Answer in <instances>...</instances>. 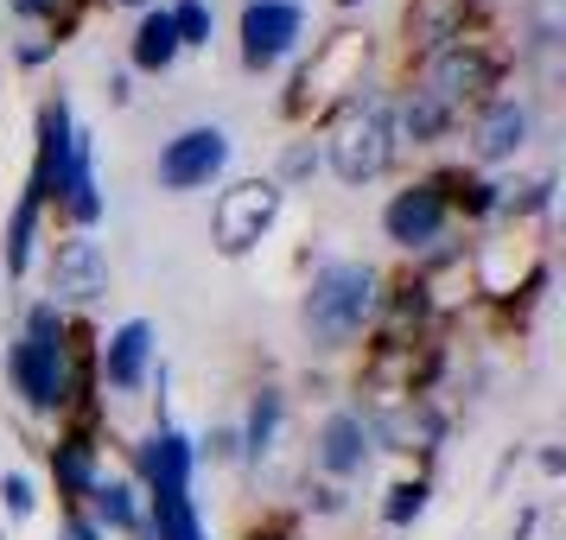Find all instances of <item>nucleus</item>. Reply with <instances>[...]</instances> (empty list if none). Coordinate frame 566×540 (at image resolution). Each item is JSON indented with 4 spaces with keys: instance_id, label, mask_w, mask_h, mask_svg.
Wrapping results in <instances>:
<instances>
[{
    "instance_id": "1",
    "label": "nucleus",
    "mask_w": 566,
    "mask_h": 540,
    "mask_svg": "<svg viewBox=\"0 0 566 540\" xmlns=\"http://www.w3.org/2000/svg\"><path fill=\"white\" fill-rule=\"evenodd\" d=\"M7 382L20 407L39 420H103V388H96V331L90 318L27 299L20 331L7 337Z\"/></svg>"
},
{
    "instance_id": "2",
    "label": "nucleus",
    "mask_w": 566,
    "mask_h": 540,
    "mask_svg": "<svg viewBox=\"0 0 566 540\" xmlns=\"http://www.w3.org/2000/svg\"><path fill=\"white\" fill-rule=\"evenodd\" d=\"M312 140H318V159H325V172H332L337 184L363 191V184L388 179L395 159H401L395 121H388V89L376 77L357 83V89H344V96L312 121Z\"/></svg>"
},
{
    "instance_id": "3",
    "label": "nucleus",
    "mask_w": 566,
    "mask_h": 540,
    "mask_svg": "<svg viewBox=\"0 0 566 540\" xmlns=\"http://www.w3.org/2000/svg\"><path fill=\"white\" fill-rule=\"evenodd\" d=\"M382 267L376 261H318L312 267L306 293H300V331H306L312 357H350L363 350V337L376 325V306H382Z\"/></svg>"
},
{
    "instance_id": "4",
    "label": "nucleus",
    "mask_w": 566,
    "mask_h": 540,
    "mask_svg": "<svg viewBox=\"0 0 566 540\" xmlns=\"http://www.w3.org/2000/svg\"><path fill=\"white\" fill-rule=\"evenodd\" d=\"M510 71H515V45H503L490 27H478V32H464V39H452V45L427 52L413 64L408 83H420L446 115L464 121L478 103H490L496 89H510Z\"/></svg>"
},
{
    "instance_id": "5",
    "label": "nucleus",
    "mask_w": 566,
    "mask_h": 540,
    "mask_svg": "<svg viewBox=\"0 0 566 540\" xmlns=\"http://www.w3.org/2000/svg\"><path fill=\"white\" fill-rule=\"evenodd\" d=\"M376 77V52H369V32L357 27H332L325 39H312V57L293 71V83H286L281 96V121L293 134L312 128L325 108L344 96V89H357V83Z\"/></svg>"
},
{
    "instance_id": "6",
    "label": "nucleus",
    "mask_w": 566,
    "mask_h": 540,
    "mask_svg": "<svg viewBox=\"0 0 566 540\" xmlns=\"http://www.w3.org/2000/svg\"><path fill=\"white\" fill-rule=\"evenodd\" d=\"M39 280H45V306L83 318L90 306H103L108 286H115V267H108V248L96 235H77V230H57L45 248H39Z\"/></svg>"
},
{
    "instance_id": "7",
    "label": "nucleus",
    "mask_w": 566,
    "mask_h": 540,
    "mask_svg": "<svg viewBox=\"0 0 566 540\" xmlns=\"http://www.w3.org/2000/svg\"><path fill=\"white\" fill-rule=\"evenodd\" d=\"M286 210V191L268 172L261 179H235L223 184L217 198H210V248L223 261H249L274 235V223H281Z\"/></svg>"
},
{
    "instance_id": "8",
    "label": "nucleus",
    "mask_w": 566,
    "mask_h": 540,
    "mask_svg": "<svg viewBox=\"0 0 566 540\" xmlns=\"http://www.w3.org/2000/svg\"><path fill=\"white\" fill-rule=\"evenodd\" d=\"M357 413L369 420L376 452L413 458V470H433V458L446 452V433H452V413L439 407V394H401V401H376V407H357Z\"/></svg>"
},
{
    "instance_id": "9",
    "label": "nucleus",
    "mask_w": 566,
    "mask_h": 540,
    "mask_svg": "<svg viewBox=\"0 0 566 540\" xmlns=\"http://www.w3.org/2000/svg\"><path fill=\"white\" fill-rule=\"evenodd\" d=\"M459 128H464V147H471V166L496 172V166H515V159L528 153V140L541 128V108L528 89H496L490 103H478L464 115Z\"/></svg>"
},
{
    "instance_id": "10",
    "label": "nucleus",
    "mask_w": 566,
    "mask_h": 540,
    "mask_svg": "<svg viewBox=\"0 0 566 540\" xmlns=\"http://www.w3.org/2000/svg\"><path fill=\"white\" fill-rule=\"evenodd\" d=\"M306 45V0H242L235 13V57L249 77H274Z\"/></svg>"
},
{
    "instance_id": "11",
    "label": "nucleus",
    "mask_w": 566,
    "mask_h": 540,
    "mask_svg": "<svg viewBox=\"0 0 566 540\" xmlns=\"http://www.w3.org/2000/svg\"><path fill=\"white\" fill-rule=\"evenodd\" d=\"M77 108L64 89H52L39 103V121H32V172H27V191L45 204V223H52L57 198H64V179H71V159H77Z\"/></svg>"
},
{
    "instance_id": "12",
    "label": "nucleus",
    "mask_w": 566,
    "mask_h": 540,
    "mask_svg": "<svg viewBox=\"0 0 566 540\" xmlns=\"http://www.w3.org/2000/svg\"><path fill=\"white\" fill-rule=\"evenodd\" d=\"M230 153H235L230 128H217V121H191V128H179L166 147H159L154 179H159V191H172V198H185V191H210V184L230 172Z\"/></svg>"
},
{
    "instance_id": "13",
    "label": "nucleus",
    "mask_w": 566,
    "mask_h": 540,
    "mask_svg": "<svg viewBox=\"0 0 566 540\" xmlns=\"http://www.w3.org/2000/svg\"><path fill=\"white\" fill-rule=\"evenodd\" d=\"M452 230H459V223H452V204H446V191H439L427 172H420V179H408L401 191H388L382 235H388V248H395V255L420 261L427 248H439Z\"/></svg>"
},
{
    "instance_id": "14",
    "label": "nucleus",
    "mask_w": 566,
    "mask_h": 540,
    "mask_svg": "<svg viewBox=\"0 0 566 540\" xmlns=\"http://www.w3.org/2000/svg\"><path fill=\"white\" fill-rule=\"evenodd\" d=\"M45 470H52L57 509H83L96 477L108 470L103 458V420H57L52 445H45Z\"/></svg>"
},
{
    "instance_id": "15",
    "label": "nucleus",
    "mask_w": 566,
    "mask_h": 540,
    "mask_svg": "<svg viewBox=\"0 0 566 540\" xmlns=\"http://www.w3.org/2000/svg\"><path fill=\"white\" fill-rule=\"evenodd\" d=\"M154 369H159L154 318H122L108 337H96V388L103 394H147Z\"/></svg>"
},
{
    "instance_id": "16",
    "label": "nucleus",
    "mask_w": 566,
    "mask_h": 540,
    "mask_svg": "<svg viewBox=\"0 0 566 540\" xmlns=\"http://www.w3.org/2000/svg\"><path fill=\"white\" fill-rule=\"evenodd\" d=\"M376 464V438H369V420H363L350 401H337L325 420H318V433H312V470L325 477V484H357L363 470Z\"/></svg>"
},
{
    "instance_id": "17",
    "label": "nucleus",
    "mask_w": 566,
    "mask_h": 540,
    "mask_svg": "<svg viewBox=\"0 0 566 540\" xmlns=\"http://www.w3.org/2000/svg\"><path fill=\"white\" fill-rule=\"evenodd\" d=\"M128 477L140 496H166V489H191L198 477V445L179 426H147L128 445Z\"/></svg>"
},
{
    "instance_id": "18",
    "label": "nucleus",
    "mask_w": 566,
    "mask_h": 540,
    "mask_svg": "<svg viewBox=\"0 0 566 540\" xmlns=\"http://www.w3.org/2000/svg\"><path fill=\"white\" fill-rule=\"evenodd\" d=\"M478 27H490V20L471 0H408L401 7V45H408L413 64L427 52H439V45L464 39V32H478Z\"/></svg>"
},
{
    "instance_id": "19",
    "label": "nucleus",
    "mask_w": 566,
    "mask_h": 540,
    "mask_svg": "<svg viewBox=\"0 0 566 540\" xmlns=\"http://www.w3.org/2000/svg\"><path fill=\"white\" fill-rule=\"evenodd\" d=\"M388 121H395V147L401 153H433L446 147L452 134H459V115H446V108L420 89V83H401V89H388Z\"/></svg>"
},
{
    "instance_id": "20",
    "label": "nucleus",
    "mask_w": 566,
    "mask_h": 540,
    "mask_svg": "<svg viewBox=\"0 0 566 540\" xmlns=\"http://www.w3.org/2000/svg\"><path fill=\"white\" fill-rule=\"evenodd\" d=\"M103 179H96V134L77 128V159H71V179H64V198H57L52 223L57 230H77V235H96V223H103Z\"/></svg>"
},
{
    "instance_id": "21",
    "label": "nucleus",
    "mask_w": 566,
    "mask_h": 540,
    "mask_svg": "<svg viewBox=\"0 0 566 540\" xmlns=\"http://www.w3.org/2000/svg\"><path fill=\"white\" fill-rule=\"evenodd\" d=\"M83 515H90L108 540H140L147 534V496L134 489L128 470H103L96 489H90V502H83Z\"/></svg>"
},
{
    "instance_id": "22",
    "label": "nucleus",
    "mask_w": 566,
    "mask_h": 540,
    "mask_svg": "<svg viewBox=\"0 0 566 540\" xmlns=\"http://www.w3.org/2000/svg\"><path fill=\"white\" fill-rule=\"evenodd\" d=\"M39 248H45V204L32 191H20V204L0 223V274H7V286H20L39 267Z\"/></svg>"
},
{
    "instance_id": "23",
    "label": "nucleus",
    "mask_w": 566,
    "mask_h": 540,
    "mask_svg": "<svg viewBox=\"0 0 566 540\" xmlns=\"http://www.w3.org/2000/svg\"><path fill=\"white\" fill-rule=\"evenodd\" d=\"M281 426H286V388L281 382H255L249 407H242V420H235V433H242V470H261V464L274 458Z\"/></svg>"
},
{
    "instance_id": "24",
    "label": "nucleus",
    "mask_w": 566,
    "mask_h": 540,
    "mask_svg": "<svg viewBox=\"0 0 566 540\" xmlns=\"http://www.w3.org/2000/svg\"><path fill=\"white\" fill-rule=\"evenodd\" d=\"M179 32H172V13H166V0L147 7L140 20H134V39H128V71L134 77H166L172 64H179Z\"/></svg>"
},
{
    "instance_id": "25",
    "label": "nucleus",
    "mask_w": 566,
    "mask_h": 540,
    "mask_svg": "<svg viewBox=\"0 0 566 540\" xmlns=\"http://www.w3.org/2000/svg\"><path fill=\"white\" fill-rule=\"evenodd\" d=\"M140 540H210L205 515H198V502H191V489L147 496V534Z\"/></svg>"
},
{
    "instance_id": "26",
    "label": "nucleus",
    "mask_w": 566,
    "mask_h": 540,
    "mask_svg": "<svg viewBox=\"0 0 566 540\" xmlns=\"http://www.w3.org/2000/svg\"><path fill=\"white\" fill-rule=\"evenodd\" d=\"M96 0H7L13 27H32V32H52L57 45H71V32L90 20Z\"/></svg>"
},
{
    "instance_id": "27",
    "label": "nucleus",
    "mask_w": 566,
    "mask_h": 540,
    "mask_svg": "<svg viewBox=\"0 0 566 540\" xmlns=\"http://www.w3.org/2000/svg\"><path fill=\"white\" fill-rule=\"evenodd\" d=\"M427 502H433V470H413V477H395L382 496V528L388 534H408L413 521L427 515Z\"/></svg>"
},
{
    "instance_id": "28",
    "label": "nucleus",
    "mask_w": 566,
    "mask_h": 540,
    "mask_svg": "<svg viewBox=\"0 0 566 540\" xmlns=\"http://www.w3.org/2000/svg\"><path fill=\"white\" fill-rule=\"evenodd\" d=\"M318 172H325V159H318V140H312V128H300L293 140H281V153H274V172H268V179L281 184V191H306Z\"/></svg>"
},
{
    "instance_id": "29",
    "label": "nucleus",
    "mask_w": 566,
    "mask_h": 540,
    "mask_svg": "<svg viewBox=\"0 0 566 540\" xmlns=\"http://www.w3.org/2000/svg\"><path fill=\"white\" fill-rule=\"evenodd\" d=\"M172 32H179V52H205L210 32H217V7L210 0H166Z\"/></svg>"
},
{
    "instance_id": "30",
    "label": "nucleus",
    "mask_w": 566,
    "mask_h": 540,
    "mask_svg": "<svg viewBox=\"0 0 566 540\" xmlns=\"http://www.w3.org/2000/svg\"><path fill=\"white\" fill-rule=\"evenodd\" d=\"M57 52H64V45H57L52 32H32V27H20L7 39V64H13V71H45Z\"/></svg>"
},
{
    "instance_id": "31",
    "label": "nucleus",
    "mask_w": 566,
    "mask_h": 540,
    "mask_svg": "<svg viewBox=\"0 0 566 540\" xmlns=\"http://www.w3.org/2000/svg\"><path fill=\"white\" fill-rule=\"evenodd\" d=\"M0 515H7V521H32V515H39V484H32V470H0Z\"/></svg>"
},
{
    "instance_id": "32",
    "label": "nucleus",
    "mask_w": 566,
    "mask_h": 540,
    "mask_svg": "<svg viewBox=\"0 0 566 540\" xmlns=\"http://www.w3.org/2000/svg\"><path fill=\"white\" fill-rule=\"evenodd\" d=\"M198 445V464H242V433H235V420H217L205 438H191Z\"/></svg>"
},
{
    "instance_id": "33",
    "label": "nucleus",
    "mask_w": 566,
    "mask_h": 540,
    "mask_svg": "<svg viewBox=\"0 0 566 540\" xmlns=\"http://www.w3.org/2000/svg\"><path fill=\"white\" fill-rule=\"evenodd\" d=\"M344 509H350V489H344V484H325V477H312V484H306L300 515H344Z\"/></svg>"
},
{
    "instance_id": "34",
    "label": "nucleus",
    "mask_w": 566,
    "mask_h": 540,
    "mask_svg": "<svg viewBox=\"0 0 566 540\" xmlns=\"http://www.w3.org/2000/svg\"><path fill=\"white\" fill-rule=\"evenodd\" d=\"M57 540H108L83 509H57Z\"/></svg>"
},
{
    "instance_id": "35",
    "label": "nucleus",
    "mask_w": 566,
    "mask_h": 540,
    "mask_svg": "<svg viewBox=\"0 0 566 540\" xmlns=\"http://www.w3.org/2000/svg\"><path fill=\"white\" fill-rule=\"evenodd\" d=\"M249 540H300V509H274Z\"/></svg>"
},
{
    "instance_id": "36",
    "label": "nucleus",
    "mask_w": 566,
    "mask_h": 540,
    "mask_svg": "<svg viewBox=\"0 0 566 540\" xmlns=\"http://www.w3.org/2000/svg\"><path fill=\"white\" fill-rule=\"evenodd\" d=\"M115 108H128L134 103V71H108V89H103Z\"/></svg>"
},
{
    "instance_id": "37",
    "label": "nucleus",
    "mask_w": 566,
    "mask_h": 540,
    "mask_svg": "<svg viewBox=\"0 0 566 540\" xmlns=\"http://www.w3.org/2000/svg\"><path fill=\"white\" fill-rule=\"evenodd\" d=\"M535 464H541V477H566V452H560V445H541Z\"/></svg>"
},
{
    "instance_id": "38",
    "label": "nucleus",
    "mask_w": 566,
    "mask_h": 540,
    "mask_svg": "<svg viewBox=\"0 0 566 540\" xmlns=\"http://www.w3.org/2000/svg\"><path fill=\"white\" fill-rule=\"evenodd\" d=\"M528 534H535V509H522L515 515V528H510V540H528Z\"/></svg>"
},
{
    "instance_id": "39",
    "label": "nucleus",
    "mask_w": 566,
    "mask_h": 540,
    "mask_svg": "<svg viewBox=\"0 0 566 540\" xmlns=\"http://www.w3.org/2000/svg\"><path fill=\"white\" fill-rule=\"evenodd\" d=\"M108 7H134V13H147V7H159V0H108Z\"/></svg>"
},
{
    "instance_id": "40",
    "label": "nucleus",
    "mask_w": 566,
    "mask_h": 540,
    "mask_svg": "<svg viewBox=\"0 0 566 540\" xmlns=\"http://www.w3.org/2000/svg\"><path fill=\"white\" fill-rule=\"evenodd\" d=\"M337 7H344V13H357V7H369V0H337Z\"/></svg>"
}]
</instances>
